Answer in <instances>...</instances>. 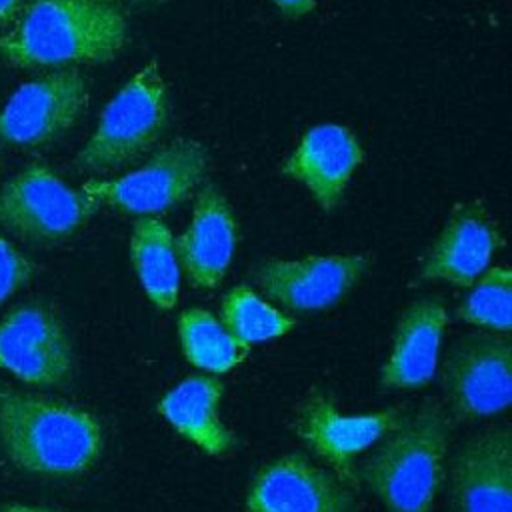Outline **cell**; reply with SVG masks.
I'll use <instances>...</instances> for the list:
<instances>
[{
    "instance_id": "cell-1",
    "label": "cell",
    "mask_w": 512,
    "mask_h": 512,
    "mask_svg": "<svg viewBox=\"0 0 512 512\" xmlns=\"http://www.w3.org/2000/svg\"><path fill=\"white\" fill-rule=\"evenodd\" d=\"M126 36L116 0H28L0 36V56L18 68L106 62Z\"/></svg>"
},
{
    "instance_id": "cell-2",
    "label": "cell",
    "mask_w": 512,
    "mask_h": 512,
    "mask_svg": "<svg viewBox=\"0 0 512 512\" xmlns=\"http://www.w3.org/2000/svg\"><path fill=\"white\" fill-rule=\"evenodd\" d=\"M0 442L22 470L74 476L100 458L102 428L74 404L0 388Z\"/></svg>"
},
{
    "instance_id": "cell-3",
    "label": "cell",
    "mask_w": 512,
    "mask_h": 512,
    "mask_svg": "<svg viewBox=\"0 0 512 512\" xmlns=\"http://www.w3.org/2000/svg\"><path fill=\"white\" fill-rule=\"evenodd\" d=\"M448 438L446 412L426 402L382 438L360 478L388 512H430L444 480Z\"/></svg>"
},
{
    "instance_id": "cell-4",
    "label": "cell",
    "mask_w": 512,
    "mask_h": 512,
    "mask_svg": "<svg viewBox=\"0 0 512 512\" xmlns=\"http://www.w3.org/2000/svg\"><path fill=\"white\" fill-rule=\"evenodd\" d=\"M166 122L168 94L160 70L152 62L134 74L108 102L76 162L92 172L134 162L160 138Z\"/></svg>"
},
{
    "instance_id": "cell-5",
    "label": "cell",
    "mask_w": 512,
    "mask_h": 512,
    "mask_svg": "<svg viewBox=\"0 0 512 512\" xmlns=\"http://www.w3.org/2000/svg\"><path fill=\"white\" fill-rule=\"evenodd\" d=\"M98 206L44 164H30L2 186L0 224L22 240L48 244L72 236Z\"/></svg>"
},
{
    "instance_id": "cell-6",
    "label": "cell",
    "mask_w": 512,
    "mask_h": 512,
    "mask_svg": "<svg viewBox=\"0 0 512 512\" xmlns=\"http://www.w3.org/2000/svg\"><path fill=\"white\" fill-rule=\"evenodd\" d=\"M440 384L460 420L494 416L512 400V342L504 332H472L446 354Z\"/></svg>"
},
{
    "instance_id": "cell-7",
    "label": "cell",
    "mask_w": 512,
    "mask_h": 512,
    "mask_svg": "<svg viewBox=\"0 0 512 512\" xmlns=\"http://www.w3.org/2000/svg\"><path fill=\"white\" fill-rule=\"evenodd\" d=\"M206 172V152L194 140H174L144 166L114 180H88L82 190L98 204L130 214H160L186 200Z\"/></svg>"
},
{
    "instance_id": "cell-8",
    "label": "cell",
    "mask_w": 512,
    "mask_h": 512,
    "mask_svg": "<svg viewBox=\"0 0 512 512\" xmlns=\"http://www.w3.org/2000/svg\"><path fill=\"white\" fill-rule=\"evenodd\" d=\"M88 86L80 72L60 70L20 86L0 110V138L40 146L62 136L84 114Z\"/></svg>"
},
{
    "instance_id": "cell-9",
    "label": "cell",
    "mask_w": 512,
    "mask_h": 512,
    "mask_svg": "<svg viewBox=\"0 0 512 512\" xmlns=\"http://www.w3.org/2000/svg\"><path fill=\"white\" fill-rule=\"evenodd\" d=\"M0 368L28 384L62 386L70 380L72 346L50 308L24 304L0 320Z\"/></svg>"
},
{
    "instance_id": "cell-10",
    "label": "cell",
    "mask_w": 512,
    "mask_h": 512,
    "mask_svg": "<svg viewBox=\"0 0 512 512\" xmlns=\"http://www.w3.org/2000/svg\"><path fill=\"white\" fill-rule=\"evenodd\" d=\"M404 418L398 408L372 414H342L332 398L314 392L296 418V434L338 474L350 488H358L354 458L390 434Z\"/></svg>"
},
{
    "instance_id": "cell-11",
    "label": "cell",
    "mask_w": 512,
    "mask_h": 512,
    "mask_svg": "<svg viewBox=\"0 0 512 512\" xmlns=\"http://www.w3.org/2000/svg\"><path fill=\"white\" fill-rule=\"evenodd\" d=\"M248 512H356L352 490L332 472L316 466L302 454H286L254 476Z\"/></svg>"
},
{
    "instance_id": "cell-12",
    "label": "cell",
    "mask_w": 512,
    "mask_h": 512,
    "mask_svg": "<svg viewBox=\"0 0 512 512\" xmlns=\"http://www.w3.org/2000/svg\"><path fill=\"white\" fill-rule=\"evenodd\" d=\"M366 266L368 258L364 254L268 260L256 270L254 280L278 304L310 312L342 300L366 272Z\"/></svg>"
},
{
    "instance_id": "cell-13",
    "label": "cell",
    "mask_w": 512,
    "mask_h": 512,
    "mask_svg": "<svg viewBox=\"0 0 512 512\" xmlns=\"http://www.w3.org/2000/svg\"><path fill=\"white\" fill-rule=\"evenodd\" d=\"M448 494L452 512H512L510 428H488L460 446Z\"/></svg>"
},
{
    "instance_id": "cell-14",
    "label": "cell",
    "mask_w": 512,
    "mask_h": 512,
    "mask_svg": "<svg viewBox=\"0 0 512 512\" xmlns=\"http://www.w3.org/2000/svg\"><path fill=\"white\" fill-rule=\"evenodd\" d=\"M500 246L502 236L496 222L480 202L458 206L426 252L420 276L470 286L488 268Z\"/></svg>"
},
{
    "instance_id": "cell-15",
    "label": "cell",
    "mask_w": 512,
    "mask_h": 512,
    "mask_svg": "<svg viewBox=\"0 0 512 512\" xmlns=\"http://www.w3.org/2000/svg\"><path fill=\"white\" fill-rule=\"evenodd\" d=\"M236 246V222L226 198L204 186L194 202L188 228L174 240L178 264L198 288H214L224 278Z\"/></svg>"
},
{
    "instance_id": "cell-16",
    "label": "cell",
    "mask_w": 512,
    "mask_h": 512,
    "mask_svg": "<svg viewBox=\"0 0 512 512\" xmlns=\"http://www.w3.org/2000/svg\"><path fill=\"white\" fill-rule=\"evenodd\" d=\"M360 160V144L348 128L320 124L304 134L282 170L302 182L324 210H332Z\"/></svg>"
},
{
    "instance_id": "cell-17",
    "label": "cell",
    "mask_w": 512,
    "mask_h": 512,
    "mask_svg": "<svg viewBox=\"0 0 512 512\" xmlns=\"http://www.w3.org/2000/svg\"><path fill=\"white\" fill-rule=\"evenodd\" d=\"M448 324L442 302L426 298L414 302L398 320L392 350L382 366L384 388H420L438 368L440 344Z\"/></svg>"
},
{
    "instance_id": "cell-18",
    "label": "cell",
    "mask_w": 512,
    "mask_h": 512,
    "mask_svg": "<svg viewBox=\"0 0 512 512\" xmlns=\"http://www.w3.org/2000/svg\"><path fill=\"white\" fill-rule=\"evenodd\" d=\"M222 392L224 384L212 376H188L160 400L158 410L178 434L218 456L234 444V434L218 416Z\"/></svg>"
},
{
    "instance_id": "cell-19",
    "label": "cell",
    "mask_w": 512,
    "mask_h": 512,
    "mask_svg": "<svg viewBox=\"0 0 512 512\" xmlns=\"http://www.w3.org/2000/svg\"><path fill=\"white\" fill-rule=\"evenodd\" d=\"M130 258L148 298L162 310L174 308L180 286V264L172 232L156 218L134 224Z\"/></svg>"
},
{
    "instance_id": "cell-20",
    "label": "cell",
    "mask_w": 512,
    "mask_h": 512,
    "mask_svg": "<svg viewBox=\"0 0 512 512\" xmlns=\"http://www.w3.org/2000/svg\"><path fill=\"white\" fill-rule=\"evenodd\" d=\"M178 334L190 364L208 372H228L250 352V346L234 338L220 320L202 308L182 312Z\"/></svg>"
},
{
    "instance_id": "cell-21",
    "label": "cell",
    "mask_w": 512,
    "mask_h": 512,
    "mask_svg": "<svg viewBox=\"0 0 512 512\" xmlns=\"http://www.w3.org/2000/svg\"><path fill=\"white\" fill-rule=\"evenodd\" d=\"M220 322L244 344L280 338L294 328V320L262 300L248 286H234L220 306Z\"/></svg>"
},
{
    "instance_id": "cell-22",
    "label": "cell",
    "mask_w": 512,
    "mask_h": 512,
    "mask_svg": "<svg viewBox=\"0 0 512 512\" xmlns=\"http://www.w3.org/2000/svg\"><path fill=\"white\" fill-rule=\"evenodd\" d=\"M458 318L492 332H510L512 326V274L506 266L482 272L458 306Z\"/></svg>"
},
{
    "instance_id": "cell-23",
    "label": "cell",
    "mask_w": 512,
    "mask_h": 512,
    "mask_svg": "<svg viewBox=\"0 0 512 512\" xmlns=\"http://www.w3.org/2000/svg\"><path fill=\"white\" fill-rule=\"evenodd\" d=\"M34 274V264L0 234V304Z\"/></svg>"
},
{
    "instance_id": "cell-24",
    "label": "cell",
    "mask_w": 512,
    "mask_h": 512,
    "mask_svg": "<svg viewBox=\"0 0 512 512\" xmlns=\"http://www.w3.org/2000/svg\"><path fill=\"white\" fill-rule=\"evenodd\" d=\"M286 16H292V18H296V16H302V14H308L312 8H314V4H316V0H272Z\"/></svg>"
},
{
    "instance_id": "cell-25",
    "label": "cell",
    "mask_w": 512,
    "mask_h": 512,
    "mask_svg": "<svg viewBox=\"0 0 512 512\" xmlns=\"http://www.w3.org/2000/svg\"><path fill=\"white\" fill-rule=\"evenodd\" d=\"M22 0H0V26L12 24V20L16 18V14L22 8Z\"/></svg>"
},
{
    "instance_id": "cell-26",
    "label": "cell",
    "mask_w": 512,
    "mask_h": 512,
    "mask_svg": "<svg viewBox=\"0 0 512 512\" xmlns=\"http://www.w3.org/2000/svg\"><path fill=\"white\" fill-rule=\"evenodd\" d=\"M2 512H54L46 508H36V506H24V504H10Z\"/></svg>"
}]
</instances>
